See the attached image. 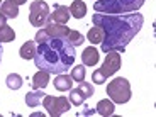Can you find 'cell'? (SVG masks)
<instances>
[{
	"instance_id": "5",
	"label": "cell",
	"mask_w": 156,
	"mask_h": 117,
	"mask_svg": "<svg viewBox=\"0 0 156 117\" xmlns=\"http://www.w3.org/2000/svg\"><path fill=\"white\" fill-rule=\"evenodd\" d=\"M43 105L48 110L51 117H59L65 112H68L71 107V102L68 97H53V95H44Z\"/></svg>"
},
{
	"instance_id": "15",
	"label": "cell",
	"mask_w": 156,
	"mask_h": 117,
	"mask_svg": "<svg viewBox=\"0 0 156 117\" xmlns=\"http://www.w3.org/2000/svg\"><path fill=\"white\" fill-rule=\"evenodd\" d=\"M70 14L75 17V19H83L87 14V4L82 2V0H75L70 7Z\"/></svg>"
},
{
	"instance_id": "20",
	"label": "cell",
	"mask_w": 156,
	"mask_h": 117,
	"mask_svg": "<svg viewBox=\"0 0 156 117\" xmlns=\"http://www.w3.org/2000/svg\"><path fill=\"white\" fill-rule=\"evenodd\" d=\"M5 82H7V87L10 90H19L20 87H22V76H20V75H17V73H10L7 76V80H5Z\"/></svg>"
},
{
	"instance_id": "26",
	"label": "cell",
	"mask_w": 156,
	"mask_h": 117,
	"mask_svg": "<svg viewBox=\"0 0 156 117\" xmlns=\"http://www.w3.org/2000/svg\"><path fill=\"white\" fill-rule=\"evenodd\" d=\"M12 2H14V4H17V5H22V4H26L27 0H12Z\"/></svg>"
},
{
	"instance_id": "18",
	"label": "cell",
	"mask_w": 156,
	"mask_h": 117,
	"mask_svg": "<svg viewBox=\"0 0 156 117\" xmlns=\"http://www.w3.org/2000/svg\"><path fill=\"white\" fill-rule=\"evenodd\" d=\"M87 39H88V43H92V44H100L102 39H104V31H102V27L94 26V27L88 31V34H87Z\"/></svg>"
},
{
	"instance_id": "22",
	"label": "cell",
	"mask_w": 156,
	"mask_h": 117,
	"mask_svg": "<svg viewBox=\"0 0 156 117\" xmlns=\"http://www.w3.org/2000/svg\"><path fill=\"white\" fill-rule=\"evenodd\" d=\"M87 98H85V95L80 92L78 88H71L70 90V102H71V105H82L83 102H85Z\"/></svg>"
},
{
	"instance_id": "19",
	"label": "cell",
	"mask_w": 156,
	"mask_h": 117,
	"mask_svg": "<svg viewBox=\"0 0 156 117\" xmlns=\"http://www.w3.org/2000/svg\"><path fill=\"white\" fill-rule=\"evenodd\" d=\"M14 39H16V32H14V29H12L9 24L0 27V44L2 43H12Z\"/></svg>"
},
{
	"instance_id": "29",
	"label": "cell",
	"mask_w": 156,
	"mask_h": 117,
	"mask_svg": "<svg viewBox=\"0 0 156 117\" xmlns=\"http://www.w3.org/2000/svg\"><path fill=\"white\" fill-rule=\"evenodd\" d=\"M94 2H95V0H94Z\"/></svg>"
},
{
	"instance_id": "13",
	"label": "cell",
	"mask_w": 156,
	"mask_h": 117,
	"mask_svg": "<svg viewBox=\"0 0 156 117\" xmlns=\"http://www.w3.org/2000/svg\"><path fill=\"white\" fill-rule=\"evenodd\" d=\"M44 92H43V88H39V90H32V92H27L26 94V104H27V107H37L41 102H43V98H44Z\"/></svg>"
},
{
	"instance_id": "4",
	"label": "cell",
	"mask_w": 156,
	"mask_h": 117,
	"mask_svg": "<svg viewBox=\"0 0 156 117\" xmlns=\"http://www.w3.org/2000/svg\"><path fill=\"white\" fill-rule=\"evenodd\" d=\"M107 95L114 104H126L131 100V83L122 76L114 78L112 82H109Z\"/></svg>"
},
{
	"instance_id": "27",
	"label": "cell",
	"mask_w": 156,
	"mask_h": 117,
	"mask_svg": "<svg viewBox=\"0 0 156 117\" xmlns=\"http://www.w3.org/2000/svg\"><path fill=\"white\" fill-rule=\"evenodd\" d=\"M2 55H4V48H2V44H0V61H2Z\"/></svg>"
},
{
	"instance_id": "8",
	"label": "cell",
	"mask_w": 156,
	"mask_h": 117,
	"mask_svg": "<svg viewBox=\"0 0 156 117\" xmlns=\"http://www.w3.org/2000/svg\"><path fill=\"white\" fill-rule=\"evenodd\" d=\"M43 29L46 31L48 37H68V34L71 31L65 24H56V22H48Z\"/></svg>"
},
{
	"instance_id": "12",
	"label": "cell",
	"mask_w": 156,
	"mask_h": 117,
	"mask_svg": "<svg viewBox=\"0 0 156 117\" xmlns=\"http://www.w3.org/2000/svg\"><path fill=\"white\" fill-rule=\"evenodd\" d=\"M97 63H98V51L94 46L85 48V51H83V55H82V65H85V66H95Z\"/></svg>"
},
{
	"instance_id": "1",
	"label": "cell",
	"mask_w": 156,
	"mask_h": 117,
	"mask_svg": "<svg viewBox=\"0 0 156 117\" xmlns=\"http://www.w3.org/2000/svg\"><path fill=\"white\" fill-rule=\"evenodd\" d=\"M94 26H98L104 31V39L100 43L102 53H109V51H119L124 53L127 44L134 39V36L141 31L144 17L141 14H94L92 17Z\"/></svg>"
},
{
	"instance_id": "7",
	"label": "cell",
	"mask_w": 156,
	"mask_h": 117,
	"mask_svg": "<svg viewBox=\"0 0 156 117\" xmlns=\"http://www.w3.org/2000/svg\"><path fill=\"white\" fill-rule=\"evenodd\" d=\"M105 55H107L105 61H104V65L98 68V71H100V75L107 80L109 76L115 75L117 70L121 68V53H119V51H109Z\"/></svg>"
},
{
	"instance_id": "3",
	"label": "cell",
	"mask_w": 156,
	"mask_h": 117,
	"mask_svg": "<svg viewBox=\"0 0 156 117\" xmlns=\"http://www.w3.org/2000/svg\"><path fill=\"white\" fill-rule=\"evenodd\" d=\"M144 5V0H95L94 2V10L98 14H131L137 12Z\"/></svg>"
},
{
	"instance_id": "9",
	"label": "cell",
	"mask_w": 156,
	"mask_h": 117,
	"mask_svg": "<svg viewBox=\"0 0 156 117\" xmlns=\"http://www.w3.org/2000/svg\"><path fill=\"white\" fill-rule=\"evenodd\" d=\"M70 9L65 7V5H55V10L53 14H49V19L48 22H56V24H66L70 19Z\"/></svg>"
},
{
	"instance_id": "24",
	"label": "cell",
	"mask_w": 156,
	"mask_h": 117,
	"mask_svg": "<svg viewBox=\"0 0 156 117\" xmlns=\"http://www.w3.org/2000/svg\"><path fill=\"white\" fill-rule=\"evenodd\" d=\"M78 90L85 95V98H90L92 95H94V85H92V83H88V82H85V80H83V82H80Z\"/></svg>"
},
{
	"instance_id": "17",
	"label": "cell",
	"mask_w": 156,
	"mask_h": 117,
	"mask_svg": "<svg viewBox=\"0 0 156 117\" xmlns=\"http://www.w3.org/2000/svg\"><path fill=\"white\" fill-rule=\"evenodd\" d=\"M19 55L22 59H32L36 55V44L34 41H27V43H24L19 49Z\"/></svg>"
},
{
	"instance_id": "6",
	"label": "cell",
	"mask_w": 156,
	"mask_h": 117,
	"mask_svg": "<svg viewBox=\"0 0 156 117\" xmlns=\"http://www.w3.org/2000/svg\"><path fill=\"white\" fill-rule=\"evenodd\" d=\"M49 19V5L43 0H36L29 7V22L34 27H44Z\"/></svg>"
},
{
	"instance_id": "2",
	"label": "cell",
	"mask_w": 156,
	"mask_h": 117,
	"mask_svg": "<svg viewBox=\"0 0 156 117\" xmlns=\"http://www.w3.org/2000/svg\"><path fill=\"white\" fill-rule=\"evenodd\" d=\"M75 48L66 37H49L39 43L34 55L36 68L48 71L49 75L66 73L75 63Z\"/></svg>"
},
{
	"instance_id": "28",
	"label": "cell",
	"mask_w": 156,
	"mask_h": 117,
	"mask_svg": "<svg viewBox=\"0 0 156 117\" xmlns=\"http://www.w3.org/2000/svg\"><path fill=\"white\" fill-rule=\"evenodd\" d=\"M0 5H2V0H0Z\"/></svg>"
},
{
	"instance_id": "16",
	"label": "cell",
	"mask_w": 156,
	"mask_h": 117,
	"mask_svg": "<svg viewBox=\"0 0 156 117\" xmlns=\"http://www.w3.org/2000/svg\"><path fill=\"white\" fill-rule=\"evenodd\" d=\"M114 109H115V107H114V102L109 100V98H104V100H100L97 104V112L100 114V115H104V117L112 115Z\"/></svg>"
},
{
	"instance_id": "10",
	"label": "cell",
	"mask_w": 156,
	"mask_h": 117,
	"mask_svg": "<svg viewBox=\"0 0 156 117\" xmlns=\"http://www.w3.org/2000/svg\"><path fill=\"white\" fill-rule=\"evenodd\" d=\"M0 16H4L5 19H16L19 16V5L14 4L12 0H5L0 5Z\"/></svg>"
},
{
	"instance_id": "25",
	"label": "cell",
	"mask_w": 156,
	"mask_h": 117,
	"mask_svg": "<svg viewBox=\"0 0 156 117\" xmlns=\"http://www.w3.org/2000/svg\"><path fill=\"white\" fill-rule=\"evenodd\" d=\"M92 80H94V82L97 83V85H102V83H104V82H107L105 78H104V76H102V75H100V71H98V68H97V70L94 71V75H92Z\"/></svg>"
},
{
	"instance_id": "21",
	"label": "cell",
	"mask_w": 156,
	"mask_h": 117,
	"mask_svg": "<svg viewBox=\"0 0 156 117\" xmlns=\"http://www.w3.org/2000/svg\"><path fill=\"white\" fill-rule=\"evenodd\" d=\"M68 41H70V44L73 48L76 46H82L83 43H85V37H83V34L80 31H70V34H68Z\"/></svg>"
},
{
	"instance_id": "11",
	"label": "cell",
	"mask_w": 156,
	"mask_h": 117,
	"mask_svg": "<svg viewBox=\"0 0 156 117\" xmlns=\"http://www.w3.org/2000/svg\"><path fill=\"white\" fill-rule=\"evenodd\" d=\"M55 88L59 90V92H66V90L73 88V78L66 73H61V75H56L55 78Z\"/></svg>"
},
{
	"instance_id": "14",
	"label": "cell",
	"mask_w": 156,
	"mask_h": 117,
	"mask_svg": "<svg viewBox=\"0 0 156 117\" xmlns=\"http://www.w3.org/2000/svg\"><path fill=\"white\" fill-rule=\"evenodd\" d=\"M49 83V73L48 71H43L39 70L37 73L32 76V88L34 90H39V88H44V87Z\"/></svg>"
},
{
	"instance_id": "23",
	"label": "cell",
	"mask_w": 156,
	"mask_h": 117,
	"mask_svg": "<svg viewBox=\"0 0 156 117\" xmlns=\"http://www.w3.org/2000/svg\"><path fill=\"white\" fill-rule=\"evenodd\" d=\"M71 78H73V82H83L85 80V65H78V66H75L73 70H71Z\"/></svg>"
}]
</instances>
